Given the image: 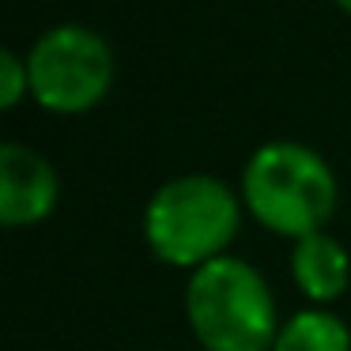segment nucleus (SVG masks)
<instances>
[{"instance_id":"nucleus-1","label":"nucleus","mask_w":351,"mask_h":351,"mask_svg":"<svg viewBox=\"0 0 351 351\" xmlns=\"http://www.w3.org/2000/svg\"><path fill=\"white\" fill-rule=\"evenodd\" d=\"M340 189L336 174L313 147L295 140H272L250 155L242 170V204L265 230L283 238H306L325 230Z\"/></svg>"},{"instance_id":"nucleus-2","label":"nucleus","mask_w":351,"mask_h":351,"mask_svg":"<svg viewBox=\"0 0 351 351\" xmlns=\"http://www.w3.org/2000/svg\"><path fill=\"white\" fill-rule=\"evenodd\" d=\"M185 317L204 351H272L283 325L268 280L227 253L189 276Z\"/></svg>"},{"instance_id":"nucleus-3","label":"nucleus","mask_w":351,"mask_h":351,"mask_svg":"<svg viewBox=\"0 0 351 351\" xmlns=\"http://www.w3.org/2000/svg\"><path fill=\"white\" fill-rule=\"evenodd\" d=\"M242 223V197L212 174H182L152 193L144 238L162 265L204 268L223 257Z\"/></svg>"},{"instance_id":"nucleus-4","label":"nucleus","mask_w":351,"mask_h":351,"mask_svg":"<svg viewBox=\"0 0 351 351\" xmlns=\"http://www.w3.org/2000/svg\"><path fill=\"white\" fill-rule=\"evenodd\" d=\"M31 95L49 114H87L114 87V49L80 23L49 27L27 53Z\"/></svg>"},{"instance_id":"nucleus-5","label":"nucleus","mask_w":351,"mask_h":351,"mask_svg":"<svg viewBox=\"0 0 351 351\" xmlns=\"http://www.w3.org/2000/svg\"><path fill=\"white\" fill-rule=\"evenodd\" d=\"M61 200L53 162L27 144H0V223L12 230L49 219Z\"/></svg>"},{"instance_id":"nucleus-6","label":"nucleus","mask_w":351,"mask_h":351,"mask_svg":"<svg viewBox=\"0 0 351 351\" xmlns=\"http://www.w3.org/2000/svg\"><path fill=\"white\" fill-rule=\"evenodd\" d=\"M291 276H295L298 291L310 298L313 306L336 302L351 283V257L332 234L317 230L295 242L291 250Z\"/></svg>"},{"instance_id":"nucleus-7","label":"nucleus","mask_w":351,"mask_h":351,"mask_svg":"<svg viewBox=\"0 0 351 351\" xmlns=\"http://www.w3.org/2000/svg\"><path fill=\"white\" fill-rule=\"evenodd\" d=\"M272 351H351V328L325 306H306L280 325Z\"/></svg>"},{"instance_id":"nucleus-8","label":"nucleus","mask_w":351,"mask_h":351,"mask_svg":"<svg viewBox=\"0 0 351 351\" xmlns=\"http://www.w3.org/2000/svg\"><path fill=\"white\" fill-rule=\"evenodd\" d=\"M31 91V72H27V61L16 57L12 49L0 53V106L12 110L19 106V99Z\"/></svg>"},{"instance_id":"nucleus-9","label":"nucleus","mask_w":351,"mask_h":351,"mask_svg":"<svg viewBox=\"0 0 351 351\" xmlns=\"http://www.w3.org/2000/svg\"><path fill=\"white\" fill-rule=\"evenodd\" d=\"M336 4H340V8H343V12H348V16H351V0H336Z\"/></svg>"}]
</instances>
